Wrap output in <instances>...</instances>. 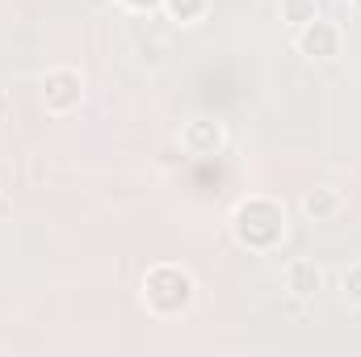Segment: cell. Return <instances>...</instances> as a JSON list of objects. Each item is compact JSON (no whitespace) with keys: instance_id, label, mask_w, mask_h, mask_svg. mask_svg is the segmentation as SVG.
<instances>
[{"instance_id":"7","label":"cell","mask_w":361,"mask_h":357,"mask_svg":"<svg viewBox=\"0 0 361 357\" xmlns=\"http://www.w3.org/2000/svg\"><path fill=\"white\" fill-rule=\"evenodd\" d=\"M298 210L307 214V223H332V219L345 214V193L336 185H315V189L302 193Z\"/></svg>"},{"instance_id":"5","label":"cell","mask_w":361,"mask_h":357,"mask_svg":"<svg viewBox=\"0 0 361 357\" xmlns=\"http://www.w3.org/2000/svg\"><path fill=\"white\" fill-rule=\"evenodd\" d=\"M341 47H345V34H341V25L328 21V17H315V21H307L302 30H294V51H298L302 59H311V63H332V59L341 55Z\"/></svg>"},{"instance_id":"3","label":"cell","mask_w":361,"mask_h":357,"mask_svg":"<svg viewBox=\"0 0 361 357\" xmlns=\"http://www.w3.org/2000/svg\"><path fill=\"white\" fill-rule=\"evenodd\" d=\"M89 97V80L80 68H51L42 80H38V101L51 118H68L85 105Z\"/></svg>"},{"instance_id":"12","label":"cell","mask_w":361,"mask_h":357,"mask_svg":"<svg viewBox=\"0 0 361 357\" xmlns=\"http://www.w3.org/2000/svg\"><path fill=\"white\" fill-rule=\"evenodd\" d=\"M349 4H353V13H357V17H361V0H349Z\"/></svg>"},{"instance_id":"4","label":"cell","mask_w":361,"mask_h":357,"mask_svg":"<svg viewBox=\"0 0 361 357\" xmlns=\"http://www.w3.org/2000/svg\"><path fill=\"white\" fill-rule=\"evenodd\" d=\"M227 122L214 118V114H197V118H185L177 131V143L185 156L193 160H210V156H223L227 152Z\"/></svg>"},{"instance_id":"6","label":"cell","mask_w":361,"mask_h":357,"mask_svg":"<svg viewBox=\"0 0 361 357\" xmlns=\"http://www.w3.org/2000/svg\"><path fill=\"white\" fill-rule=\"evenodd\" d=\"M281 286H286V294H290V298L311 303V298L324 290V269L315 265L311 257H294L290 265L281 269Z\"/></svg>"},{"instance_id":"8","label":"cell","mask_w":361,"mask_h":357,"mask_svg":"<svg viewBox=\"0 0 361 357\" xmlns=\"http://www.w3.org/2000/svg\"><path fill=\"white\" fill-rule=\"evenodd\" d=\"M277 17H281L290 30H302L307 21L324 17V4H319V0H277Z\"/></svg>"},{"instance_id":"1","label":"cell","mask_w":361,"mask_h":357,"mask_svg":"<svg viewBox=\"0 0 361 357\" xmlns=\"http://www.w3.org/2000/svg\"><path fill=\"white\" fill-rule=\"evenodd\" d=\"M227 231H231L235 248H244L252 257H273L290 236V210L273 193H248L231 206Z\"/></svg>"},{"instance_id":"11","label":"cell","mask_w":361,"mask_h":357,"mask_svg":"<svg viewBox=\"0 0 361 357\" xmlns=\"http://www.w3.org/2000/svg\"><path fill=\"white\" fill-rule=\"evenodd\" d=\"M122 8H130V13H147L152 4H160V0H118Z\"/></svg>"},{"instance_id":"9","label":"cell","mask_w":361,"mask_h":357,"mask_svg":"<svg viewBox=\"0 0 361 357\" xmlns=\"http://www.w3.org/2000/svg\"><path fill=\"white\" fill-rule=\"evenodd\" d=\"M160 8H164L169 21H177V25H197V21H206L210 0H160Z\"/></svg>"},{"instance_id":"2","label":"cell","mask_w":361,"mask_h":357,"mask_svg":"<svg viewBox=\"0 0 361 357\" xmlns=\"http://www.w3.org/2000/svg\"><path fill=\"white\" fill-rule=\"evenodd\" d=\"M139 303L160 324L185 320L197 307V277H193V269L180 265V261H156V265H147L143 269V282H139Z\"/></svg>"},{"instance_id":"10","label":"cell","mask_w":361,"mask_h":357,"mask_svg":"<svg viewBox=\"0 0 361 357\" xmlns=\"http://www.w3.org/2000/svg\"><path fill=\"white\" fill-rule=\"evenodd\" d=\"M341 294H345V303L361 307V261L349 269H341Z\"/></svg>"}]
</instances>
